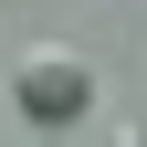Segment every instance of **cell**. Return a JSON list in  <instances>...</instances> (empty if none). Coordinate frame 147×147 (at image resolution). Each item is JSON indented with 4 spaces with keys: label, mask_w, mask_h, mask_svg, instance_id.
I'll list each match as a JSON object with an SVG mask.
<instances>
[{
    "label": "cell",
    "mask_w": 147,
    "mask_h": 147,
    "mask_svg": "<svg viewBox=\"0 0 147 147\" xmlns=\"http://www.w3.org/2000/svg\"><path fill=\"white\" fill-rule=\"evenodd\" d=\"M11 105H21L32 126H74L84 105H95V63L74 42H32L21 63H11Z\"/></svg>",
    "instance_id": "cell-1"
},
{
    "label": "cell",
    "mask_w": 147,
    "mask_h": 147,
    "mask_svg": "<svg viewBox=\"0 0 147 147\" xmlns=\"http://www.w3.org/2000/svg\"><path fill=\"white\" fill-rule=\"evenodd\" d=\"M105 147H147V126H116V137H105Z\"/></svg>",
    "instance_id": "cell-2"
}]
</instances>
